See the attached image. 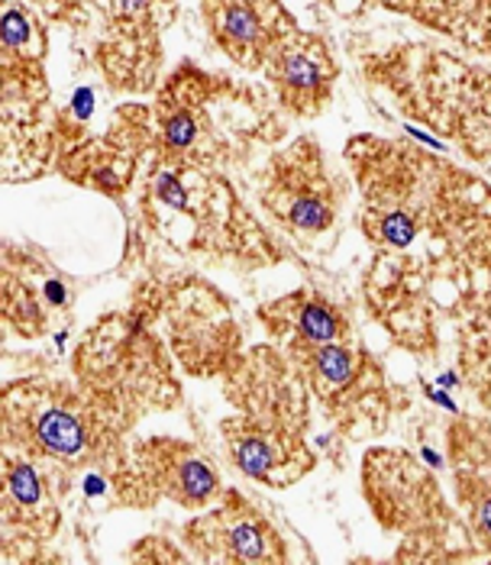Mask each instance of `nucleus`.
<instances>
[{
    "instance_id": "obj_1",
    "label": "nucleus",
    "mask_w": 491,
    "mask_h": 565,
    "mask_svg": "<svg viewBox=\"0 0 491 565\" xmlns=\"http://www.w3.org/2000/svg\"><path fill=\"white\" fill-rule=\"evenodd\" d=\"M266 204L295 236H317L337 223V188L323 174L313 142L301 139L291 152H281L266 191Z\"/></svg>"
},
{
    "instance_id": "obj_2",
    "label": "nucleus",
    "mask_w": 491,
    "mask_h": 565,
    "mask_svg": "<svg viewBox=\"0 0 491 565\" xmlns=\"http://www.w3.org/2000/svg\"><path fill=\"white\" fill-rule=\"evenodd\" d=\"M224 434L236 469L263 484L285 488L313 469L311 449L291 424L271 427L268 420L246 417L224 424Z\"/></svg>"
},
{
    "instance_id": "obj_3",
    "label": "nucleus",
    "mask_w": 491,
    "mask_h": 565,
    "mask_svg": "<svg viewBox=\"0 0 491 565\" xmlns=\"http://www.w3.org/2000/svg\"><path fill=\"white\" fill-rule=\"evenodd\" d=\"M268 82L278 87V97L295 114H317L330 100L337 82V62L327 45L305 33H288L266 62Z\"/></svg>"
},
{
    "instance_id": "obj_4",
    "label": "nucleus",
    "mask_w": 491,
    "mask_h": 565,
    "mask_svg": "<svg viewBox=\"0 0 491 565\" xmlns=\"http://www.w3.org/2000/svg\"><path fill=\"white\" fill-rule=\"evenodd\" d=\"M211 20L226 55L249 68L266 65L278 43L295 33L291 17L275 0H211Z\"/></svg>"
},
{
    "instance_id": "obj_5",
    "label": "nucleus",
    "mask_w": 491,
    "mask_h": 565,
    "mask_svg": "<svg viewBox=\"0 0 491 565\" xmlns=\"http://www.w3.org/2000/svg\"><path fill=\"white\" fill-rule=\"evenodd\" d=\"M456 459V494L472 540L491 556V430L466 420L449 430Z\"/></svg>"
},
{
    "instance_id": "obj_6",
    "label": "nucleus",
    "mask_w": 491,
    "mask_h": 565,
    "mask_svg": "<svg viewBox=\"0 0 491 565\" xmlns=\"http://www.w3.org/2000/svg\"><path fill=\"white\" fill-rule=\"evenodd\" d=\"M207 530V559L221 563H285L288 550L281 533L253 511L243 498H230L224 511L204 523Z\"/></svg>"
},
{
    "instance_id": "obj_7",
    "label": "nucleus",
    "mask_w": 491,
    "mask_h": 565,
    "mask_svg": "<svg viewBox=\"0 0 491 565\" xmlns=\"http://www.w3.org/2000/svg\"><path fill=\"white\" fill-rule=\"evenodd\" d=\"M295 362L308 372L313 394L330 407H346L353 397H359V388L365 385V375L375 372L365 359V352H356L346 340L333 343H317V347H291Z\"/></svg>"
},
{
    "instance_id": "obj_8",
    "label": "nucleus",
    "mask_w": 491,
    "mask_h": 565,
    "mask_svg": "<svg viewBox=\"0 0 491 565\" xmlns=\"http://www.w3.org/2000/svg\"><path fill=\"white\" fill-rule=\"evenodd\" d=\"M275 313L285 317V327H271L275 333H291L288 349L291 347H317V343H333V340H346L350 327L343 320L340 310L330 305L308 298V295H291L288 301L271 307Z\"/></svg>"
},
{
    "instance_id": "obj_9",
    "label": "nucleus",
    "mask_w": 491,
    "mask_h": 565,
    "mask_svg": "<svg viewBox=\"0 0 491 565\" xmlns=\"http://www.w3.org/2000/svg\"><path fill=\"white\" fill-rule=\"evenodd\" d=\"M159 476H162V488H166L175 501L188 504V508H201V504H207V501H214V498L221 494V479H217V472H214L204 459L191 456L188 446L169 449V452L162 456Z\"/></svg>"
},
{
    "instance_id": "obj_10",
    "label": "nucleus",
    "mask_w": 491,
    "mask_h": 565,
    "mask_svg": "<svg viewBox=\"0 0 491 565\" xmlns=\"http://www.w3.org/2000/svg\"><path fill=\"white\" fill-rule=\"evenodd\" d=\"M33 434H36V443L49 452H55V456H75V452H82L88 446L85 420L75 411H65L58 404L36 411Z\"/></svg>"
},
{
    "instance_id": "obj_11",
    "label": "nucleus",
    "mask_w": 491,
    "mask_h": 565,
    "mask_svg": "<svg viewBox=\"0 0 491 565\" xmlns=\"http://www.w3.org/2000/svg\"><path fill=\"white\" fill-rule=\"evenodd\" d=\"M7 491L20 504H36L40 501V479H36V472L26 462H17L7 472Z\"/></svg>"
},
{
    "instance_id": "obj_12",
    "label": "nucleus",
    "mask_w": 491,
    "mask_h": 565,
    "mask_svg": "<svg viewBox=\"0 0 491 565\" xmlns=\"http://www.w3.org/2000/svg\"><path fill=\"white\" fill-rule=\"evenodd\" d=\"M159 194H162V201H169L172 207H184V191H181L175 178H159Z\"/></svg>"
},
{
    "instance_id": "obj_13",
    "label": "nucleus",
    "mask_w": 491,
    "mask_h": 565,
    "mask_svg": "<svg viewBox=\"0 0 491 565\" xmlns=\"http://www.w3.org/2000/svg\"><path fill=\"white\" fill-rule=\"evenodd\" d=\"M45 295H49V301H55V305H62V301H65V291H62V285H58V281H49V285H45Z\"/></svg>"
}]
</instances>
